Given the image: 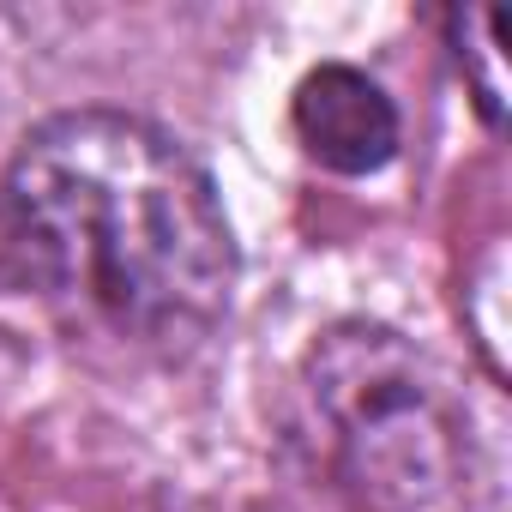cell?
<instances>
[{
  "label": "cell",
  "instance_id": "cell-3",
  "mask_svg": "<svg viewBox=\"0 0 512 512\" xmlns=\"http://www.w3.org/2000/svg\"><path fill=\"white\" fill-rule=\"evenodd\" d=\"M290 121H296L302 151L332 175H374V169H386L398 157V109H392V97L368 73H356L344 61L314 67L296 85Z\"/></svg>",
  "mask_w": 512,
  "mask_h": 512
},
{
  "label": "cell",
  "instance_id": "cell-4",
  "mask_svg": "<svg viewBox=\"0 0 512 512\" xmlns=\"http://www.w3.org/2000/svg\"><path fill=\"white\" fill-rule=\"evenodd\" d=\"M500 37H506V13H494V7H458L452 13V49H458V67L470 73V91H476L488 121H500V97H506Z\"/></svg>",
  "mask_w": 512,
  "mask_h": 512
},
{
  "label": "cell",
  "instance_id": "cell-1",
  "mask_svg": "<svg viewBox=\"0 0 512 512\" xmlns=\"http://www.w3.org/2000/svg\"><path fill=\"white\" fill-rule=\"evenodd\" d=\"M0 211L19 284L85 338L187 356L229 314L235 235L217 181L145 115H49L0 181Z\"/></svg>",
  "mask_w": 512,
  "mask_h": 512
},
{
  "label": "cell",
  "instance_id": "cell-5",
  "mask_svg": "<svg viewBox=\"0 0 512 512\" xmlns=\"http://www.w3.org/2000/svg\"><path fill=\"white\" fill-rule=\"evenodd\" d=\"M0 284H19V266H13V235H7V211H0Z\"/></svg>",
  "mask_w": 512,
  "mask_h": 512
},
{
  "label": "cell",
  "instance_id": "cell-2",
  "mask_svg": "<svg viewBox=\"0 0 512 512\" xmlns=\"http://www.w3.org/2000/svg\"><path fill=\"white\" fill-rule=\"evenodd\" d=\"M320 458L368 512H488V452L452 374L386 326H332L302 362Z\"/></svg>",
  "mask_w": 512,
  "mask_h": 512
}]
</instances>
